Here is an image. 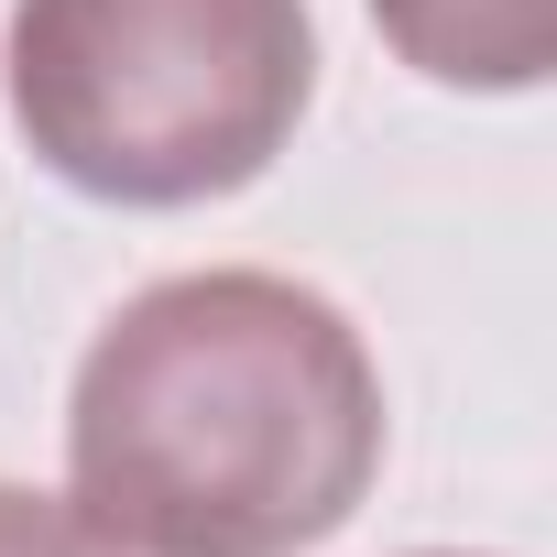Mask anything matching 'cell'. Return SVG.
Wrapping results in <instances>:
<instances>
[{"label": "cell", "instance_id": "6da1fadb", "mask_svg": "<svg viewBox=\"0 0 557 557\" xmlns=\"http://www.w3.org/2000/svg\"><path fill=\"white\" fill-rule=\"evenodd\" d=\"M383 470L361 329L262 262L143 285L77 361L66 503L121 557H307Z\"/></svg>", "mask_w": 557, "mask_h": 557}, {"label": "cell", "instance_id": "7a4b0ae2", "mask_svg": "<svg viewBox=\"0 0 557 557\" xmlns=\"http://www.w3.org/2000/svg\"><path fill=\"white\" fill-rule=\"evenodd\" d=\"M23 153L99 208H208L296 143L318 99L307 0H12Z\"/></svg>", "mask_w": 557, "mask_h": 557}, {"label": "cell", "instance_id": "3957f363", "mask_svg": "<svg viewBox=\"0 0 557 557\" xmlns=\"http://www.w3.org/2000/svg\"><path fill=\"white\" fill-rule=\"evenodd\" d=\"M372 23L426 88L513 99L557 66V0H372Z\"/></svg>", "mask_w": 557, "mask_h": 557}, {"label": "cell", "instance_id": "277c9868", "mask_svg": "<svg viewBox=\"0 0 557 557\" xmlns=\"http://www.w3.org/2000/svg\"><path fill=\"white\" fill-rule=\"evenodd\" d=\"M0 557H121L66 492H23V481H0Z\"/></svg>", "mask_w": 557, "mask_h": 557}, {"label": "cell", "instance_id": "5b68a950", "mask_svg": "<svg viewBox=\"0 0 557 557\" xmlns=\"http://www.w3.org/2000/svg\"><path fill=\"white\" fill-rule=\"evenodd\" d=\"M426 557H459V546H426Z\"/></svg>", "mask_w": 557, "mask_h": 557}]
</instances>
